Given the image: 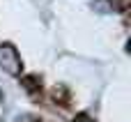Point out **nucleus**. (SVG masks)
<instances>
[{
  "label": "nucleus",
  "mask_w": 131,
  "mask_h": 122,
  "mask_svg": "<svg viewBox=\"0 0 131 122\" xmlns=\"http://www.w3.org/2000/svg\"><path fill=\"white\" fill-rule=\"evenodd\" d=\"M0 65L9 72V74H16L18 72V55L12 46H0Z\"/></svg>",
  "instance_id": "obj_1"
},
{
  "label": "nucleus",
  "mask_w": 131,
  "mask_h": 122,
  "mask_svg": "<svg viewBox=\"0 0 131 122\" xmlns=\"http://www.w3.org/2000/svg\"><path fill=\"white\" fill-rule=\"evenodd\" d=\"M23 85L28 92H35L37 90V76H23Z\"/></svg>",
  "instance_id": "obj_2"
},
{
  "label": "nucleus",
  "mask_w": 131,
  "mask_h": 122,
  "mask_svg": "<svg viewBox=\"0 0 131 122\" xmlns=\"http://www.w3.org/2000/svg\"><path fill=\"white\" fill-rule=\"evenodd\" d=\"M74 122H92V120H90V115H85V113H78V115L74 118Z\"/></svg>",
  "instance_id": "obj_3"
}]
</instances>
